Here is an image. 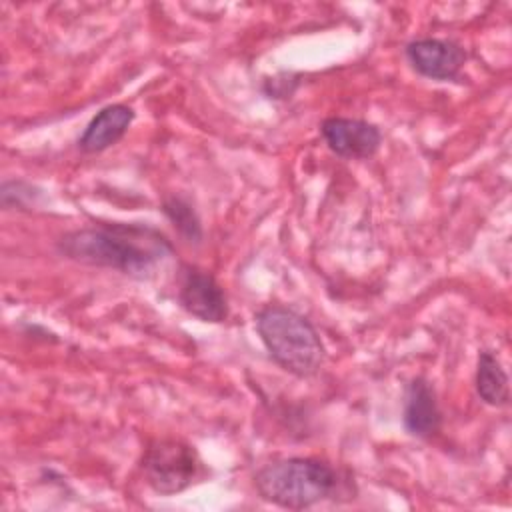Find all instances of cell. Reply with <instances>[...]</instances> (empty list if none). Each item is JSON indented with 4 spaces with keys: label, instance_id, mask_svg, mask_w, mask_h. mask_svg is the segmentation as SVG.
<instances>
[{
    "label": "cell",
    "instance_id": "6da1fadb",
    "mask_svg": "<svg viewBox=\"0 0 512 512\" xmlns=\"http://www.w3.org/2000/svg\"><path fill=\"white\" fill-rule=\"evenodd\" d=\"M58 252L80 264L144 278L162 258L172 254V244L150 226L102 224L64 234L58 240Z\"/></svg>",
    "mask_w": 512,
    "mask_h": 512
},
{
    "label": "cell",
    "instance_id": "7a4b0ae2",
    "mask_svg": "<svg viewBox=\"0 0 512 512\" xmlns=\"http://www.w3.org/2000/svg\"><path fill=\"white\" fill-rule=\"evenodd\" d=\"M254 486L260 498L274 506L304 510L334 496L340 478L338 472L320 458L292 456L262 466L254 474Z\"/></svg>",
    "mask_w": 512,
    "mask_h": 512
},
{
    "label": "cell",
    "instance_id": "3957f363",
    "mask_svg": "<svg viewBox=\"0 0 512 512\" xmlns=\"http://www.w3.org/2000/svg\"><path fill=\"white\" fill-rule=\"evenodd\" d=\"M254 324L270 358L282 370L298 378H310L324 364V344L300 312L286 306H264Z\"/></svg>",
    "mask_w": 512,
    "mask_h": 512
},
{
    "label": "cell",
    "instance_id": "277c9868",
    "mask_svg": "<svg viewBox=\"0 0 512 512\" xmlns=\"http://www.w3.org/2000/svg\"><path fill=\"white\" fill-rule=\"evenodd\" d=\"M140 468L146 484L160 496L184 492L202 474L198 452L180 438L152 440L142 456Z\"/></svg>",
    "mask_w": 512,
    "mask_h": 512
},
{
    "label": "cell",
    "instance_id": "5b68a950",
    "mask_svg": "<svg viewBox=\"0 0 512 512\" xmlns=\"http://www.w3.org/2000/svg\"><path fill=\"white\" fill-rule=\"evenodd\" d=\"M178 302L188 314L202 322L218 324L228 318V300L222 286L210 272L196 266L182 268Z\"/></svg>",
    "mask_w": 512,
    "mask_h": 512
},
{
    "label": "cell",
    "instance_id": "8992f818",
    "mask_svg": "<svg viewBox=\"0 0 512 512\" xmlns=\"http://www.w3.org/2000/svg\"><path fill=\"white\" fill-rule=\"evenodd\" d=\"M404 54L410 62V66L438 82H448L458 78L464 62L466 52L460 44L446 38H418L406 44Z\"/></svg>",
    "mask_w": 512,
    "mask_h": 512
},
{
    "label": "cell",
    "instance_id": "52a82bcc",
    "mask_svg": "<svg viewBox=\"0 0 512 512\" xmlns=\"http://www.w3.org/2000/svg\"><path fill=\"white\" fill-rule=\"evenodd\" d=\"M326 146L340 158H370L382 142L380 130L360 118L330 116L320 124Z\"/></svg>",
    "mask_w": 512,
    "mask_h": 512
},
{
    "label": "cell",
    "instance_id": "ba28073f",
    "mask_svg": "<svg viewBox=\"0 0 512 512\" xmlns=\"http://www.w3.org/2000/svg\"><path fill=\"white\" fill-rule=\"evenodd\" d=\"M402 422L406 432L416 438H430L442 426V412L436 400V392L432 384L422 376L410 380L406 386Z\"/></svg>",
    "mask_w": 512,
    "mask_h": 512
},
{
    "label": "cell",
    "instance_id": "9c48e42d",
    "mask_svg": "<svg viewBox=\"0 0 512 512\" xmlns=\"http://www.w3.org/2000/svg\"><path fill=\"white\" fill-rule=\"evenodd\" d=\"M132 120L134 110L128 104L104 106L84 128L78 138V148L86 154H96L114 146L128 132Z\"/></svg>",
    "mask_w": 512,
    "mask_h": 512
},
{
    "label": "cell",
    "instance_id": "30bf717a",
    "mask_svg": "<svg viewBox=\"0 0 512 512\" xmlns=\"http://www.w3.org/2000/svg\"><path fill=\"white\" fill-rule=\"evenodd\" d=\"M476 392L488 406H506L510 400L508 374L500 358L492 350H482L478 354L476 366Z\"/></svg>",
    "mask_w": 512,
    "mask_h": 512
},
{
    "label": "cell",
    "instance_id": "8fae6325",
    "mask_svg": "<svg viewBox=\"0 0 512 512\" xmlns=\"http://www.w3.org/2000/svg\"><path fill=\"white\" fill-rule=\"evenodd\" d=\"M162 212L188 242L198 244L202 240L200 218L188 200H184L182 196H168L162 202Z\"/></svg>",
    "mask_w": 512,
    "mask_h": 512
}]
</instances>
